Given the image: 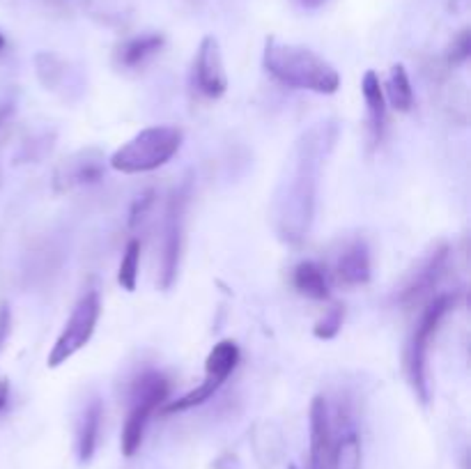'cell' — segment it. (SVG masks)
<instances>
[{"instance_id": "20", "label": "cell", "mask_w": 471, "mask_h": 469, "mask_svg": "<svg viewBox=\"0 0 471 469\" xmlns=\"http://www.w3.org/2000/svg\"><path fill=\"white\" fill-rule=\"evenodd\" d=\"M363 467V448L361 437L354 428H347L334 444L331 456V469H361Z\"/></svg>"}, {"instance_id": "16", "label": "cell", "mask_w": 471, "mask_h": 469, "mask_svg": "<svg viewBox=\"0 0 471 469\" xmlns=\"http://www.w3.org/2000/svg\"><path fill=\"white\" fill-rule=\"evenodd\" d=\"M102 421H104V405L102 400L93 399L85 405V412L81 416V426H78V460L83 465L90 463L97 451L99 435H102Z\"/></svg>"}, {"instance_id": "25", "label": "cell", "mask_w": 471, "mask_h": 469, "mask_svg": "<svg viewBox=\"0 0 471 469\" xmlns=\"http://www.w3.org/2000/svg\"><path fill=\"white\" fill-rule=\"evenodd\" d=\"M10 332H12V311L10 306H7V301H3V304H0V348L5 345Z\"/></svg>"}, {"instance_id": "27", "label": "cell", "mask_w": 471, "mask_h": 469, "mask_svg": "<svg viewBox=\"0 0 471 469\" xmlns=\"http://www.w3.org/2000/svg\"><path fill=\"white\" fill-rule=\"evenodd\" d=\"M5 37H3V33H0V51H3V49H5Z\"/></svg>"}, {"instance_id": "7", "label": "cell", "mask_w": 471, "mask_h": 469, "mask_svg": "<svg viewBox=\"0 0 471 469\" xmlns=\"http://www.w3.org/2000/svg\"><path fill=\"white\" fill-rule=\"evenodd\" d=\"M187 208H189V182L173 193L166 210L164 224V244H161V290H170L177 281L182 260V246H184V228H187Z\"/></svg>"}, {"instance_id": "28", "label": "cell", "mask_w": 471, "mask_h": 469, "mask_svg": "<svg viewBox=\"0 0 471 469\" xmlns=\"http://www.w3.org/2000/svg\"><path fill=\"white\" fill-rule=\"evenodd\" d=\"M290 469H296V467H290Z\"/></svg>"}, {"instance_id": "9", "label": "cell", "mask_w": 471, "mask_h": 469, "mask_svg": "<svg viewBox=\"0 0 471 469\" xmlns=\"http://www.w3.org/2000/svg\"><path fill=\"white\" fill-rule=\"evenodd\" d=\"M109 159L97 148L78 150L77 154L61 161V166L53 173V189L58 193L74 192L78 186H88L99 182L106 173Z\"/></svg>"}, {"instance_id": "4", "label": "cell", "mask_w": 471, "mask_h": 469, "mask_svg": "<svg viewBox=\"0 0 471 469\" xmlns=\"http://www.w3.org/2000/svg\"><path fill=\"white\" fill-rule=\"evenodd\" d=\"M458 297L444 292V295H434L433 300L423 306L421 317H418L417 327L411 332L410 345H407V377L410 384L417 393V399L423 405L430 400V384H427V350L437 336L439 327L444 317L455 309Z\"/></svg>"}, {"instance_id": "14", "label": "cell", "mask_w": 471, "mask_h": 469, "mask_svg": "<svg viewBox=\"0 0 471 469\" xmlns=\"http://www.w3.org/2000/svg\"><path fill=\"white\" fill-rule=\"evenodd\" d=\"M292 285L299 295L315 301L329 300V274L315 260H302L292 269Z\"/></svg>"}, {"instance_id": "15", "label": "cell", "mask_w": 471, "mask_h": 469, "mask_svg": "<svg viewBox=\"0 0 471 469\" xmlns=\"http://www.w3.org/2000/svg\"><path fill=\"white\" fill-rule=\"evenodd\" d=\"M240 345L232 339H223L209 350L207 359H205V380L223 387L225 380L235 373L237 364H240Z\"/></svg>"}, {"instance_id": "23", "label": "cell", "mask_w": 471, "mask_h": 469, "mask_svg": "<svg viewBox=\"0 0 471 469\" xmlns=\"http://www.w3.org/2000/svg\"><path fill=\"white\" fill-rule=\"evenodd\" d=\"M469 55H471V30L469 28H465V30L451 42L446 61H449L451 67H460L469 61Z\"/></svg>"}, {"instance_id": "11", "label": "cell", "mask_w": 471, "mask_h": 469, "mask_svg": "<svg viewBox=\"0 0 471 469\" xmlns=\"http://www.w3.org/2000/svg\"><path fill=\"white\" fill-rule=\"evenodd\" d=\"M334 281L343 288H359L366 285L373 276V262H370V249L363 240H352L343 246L334 262Z\"/></svg>"}, {"instance_id": "5", "label": "cell", "mask_w": 471, "mask_h": 469, "mask_svg": "<svg viewBox=\"0 0 471 469\" xmlns=\"http://www.w3.org/2000/svg\"><path fill=\"white\" fill-rule=\"evenodd\" d=\"M170 396L168 377L159 371H145L134 380L132 391H129V415L122 426V453L126 458L136 456L141 448L145 428Z\"/></svg>"}, {"instance_id": "22", "label": "cell", "mask_w": 471, "mask_h": 469, "mask_svg": "<svg viewBox=\"0 0 471 469\" xmlns=\"http://www.w3.org/2000/svg\"><path fill=\"white\" fill-rule=\"evenodd\" d=\"M343 317H345V311H343L340 306H334V309H329V311L324 313L322 320L315 325V329H313L315 339H320V341L336 339V336L340 333V329H343Z\"/></svg>"}, {"instance_id": "12", "label": "cell", "mask_w": 471, "mask_h": 469, "mask_svg": "<svg viewBox=\"0 0 471 469\" xmlns=\"http://www.w3.org/2000/svg\"><path fill=\"white\" fill-rule=\"evenodd\" d=\"M334 437H331L329 405L324 396H315L311 403V458L308 469H331Z\"/></svg>"}, {"instance_id": "26", "label": "cell", "mask_w": 471, "mask_h": 469, "mask_svg": "<svg viewBox=\"0 0 471 469\" xmlns=\"http://www.w3.org/2000/svg\"><path fill=\"white\" fill-rule=\"evenodd\" d=\"M7 399H10V383H7L5 377H0V412L7 405Z\"/></svg>"}, {"instance_id": "10", "label": "cell", "mask_w": 471, "mask_h": 469, "mask_svg": "<svg viewBox=\"0 0 471 469\" xmlns=\"http://www.w3.org/2000/svg\"><path fill=\"white\" fill-rule=\"evenodd\" d=\"M193 87L205 99H221L228 90V74H225L223 55L216 37H205L198 46L193 61Z\"/></svg>"}, {"instance_id": "2", "label": "cell", "mask_w": 471, "mask_h": 469, "mask_svg": "<svg viewBox=\"0 0 471 469\" xmlns=\"http://www.w3.org/2000/svg\"><path fill=\"white\" fill-rule=\"evenodd\" d=\"M263 67L269 77L285 87L308 90L315 95H334L340 87V74L329 61L299 44L267 37L263 51Z\"/></svg>"}, {"instance_id": "13", "label": "cell", "mask_w": 471, "mask_h": 469, "mask_svg": "<svg viewBox=\"0 0 471 469\" xmlns=\"http://www.w3.org/2000/svg\"><path fill=\"white\" fill-rule=\"evenodd\" d=\"M361 95L368 111V129H370V141L378 145L386 129V97H384V86L379 81L378 71L368 70L361 78Z\"/></svg>"}, {"instance_id": "8", "label": "cell", "mask_w": 471, "mask_h": 469, "mask_svg": "<svg viewBox=\"0 0 471 469\" xmlns=\"http://www.w3.org/2000/svg\"><path fill=\"white\" fill-rule=\"evenodd\" d=\"M449 244L434 246L426 258H421V262L414 267V272H410V276L405 278V284L395 292V301L402 309H414V306L427 304V301L433 300L434 290H437L439 281H442V276L446 272V265H449Z\"/></svg>"}, {"instance_id": "19", "label": "cell", "mask_w": 471, "mask_h": 469, "mask_svg": "<svg viewBox=\"0 0 471 469\" xmlns=\"http://www.w3.org/2000/svg\"><path fill=\"white\" fill-rule=\"evenodd\" d=\"M384 97L401 113H410L414 109V87H411L410 74H407L405 65H394L386 78V87H384Z\"/></svg>"}, {"instance_id": "6", "label": "cell", "mask_w": 471, "mask_h": 469, "mask_svg": "<svg viewBox=\"0 0 471 469\" xmlns=\"http://www.w3.org/2000/svg\"><path fill=\"white\" fill-rule=\"evenodd\" d=\"M99 316H102V300H99L97 290H88L81 300L77 301L71 316L67 317L65 327H62L61 336L55 339L53 348L49 352V368H58V366L67 364L71 357L81 352L85 345L90 343V339L94 336L97 329Z\"/></svg>"}, {"instance_id": "17", "label": "cell", "mask_w": 471, "mask_h": 469, "mask_svg": "<svg viewBox=\"0 0 471 469\" xmlns=\"http://www.w3.org/2000/svg\"><path fill=\"white\" fill-rule=\"evenodd\" d=\"M164 49V35L159 33H150L141 35V37L126 39L118 49V65L125 67V70H138L142 67L150 58L159 53Z\"/></svg>"}, {"instance_id": "3", "label": "cell", "mask_w": 471, "mask_h": 469, "mask_svg": "<svg viewBox=\"0 0 471 469\" xmlns=\"http://www.w3.org/2000/svg\"><path fill=\"white\" fill-rule=\"evenodd\" d=\"M184 134L180 127L157 125L145 127L134 138L110 154L109 166L122 175L152 173L175 157L182 148Z\"/></svg>"}, {"instance_id": "21", "label": "cell", "mask_w": 471, "mask_h": 469, "mask_svg": "<svg viewBox=\"0 0 471 469\" xmlns=\"http://www.w3.org/2000/svg\"><path fill=\"white\" fill-rule=\"evenodd\" d=\"M138 269H141V240H129L122 253L120 267H118V284L122 290L134 292L138 285Z\"/></svg>"}, {"instance_id": "1", "label": "cell", "mask_w": 471, "mask_h": 469, "mask_svg": "<svg viewBox=\"0 0 471 469\" xmlns=\"http://www.w3.org/2000/svg\"><path fill=\"white\" fill-rule=\"evenodd\" d=\"M334 122H320L299 138L292 152L288 175L274 196L276 233L288 244H302L311 233L318 202V182L322 166L336 145Z\"/></svg>"}, {"instance_id": "18", "label": "cell", "mask_w": 471, "mask_h": 469, "mask_svg": "<svg viewBox=\"0 0 471 469\" xmlns=\"http://www.w3.org/2000/svg\"><path fill=\"white\" fill-rule=\"evenodd\" d=\"M35 65H37V77L42 81V86L51 93H58L62 97H67V90L74 87V78H69V70H67V62L61 61L58 55L53 53H37L35 58Z\"/></svg>"}, {"instance_id": "24", "label": "cell", "mask_w": 471, "mask_h": 469, "mask_svg": "<svg viewBox=\"0 0 471 469\" xmlns=\"http://www.w3.org/2000/svg\"><path fill=\"white\" fill-rule=\"evenodd\" d=\"M152 202H154V193L148 192V193H142V196L136 198V202H134V208H132V214H129V226H138L142 221V218L148 217L150 208H152Z\"/></svg>"}]
</instances>
